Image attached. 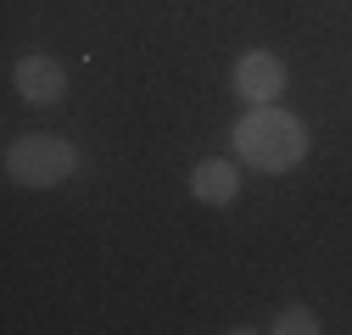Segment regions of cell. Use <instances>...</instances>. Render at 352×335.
<instances>
[{
  "instance_id": "obj_1",
  "label": "cell",
  "mask_w": 352,
  "mask_h": 335,
  "mask_svg": "<svg viewBox=\"0 0 352 335\" xmlns=\"http://www.w3.org/2000/svg\"><path fill=\"white\" fill-rule=\"evenodd\" d=\"M307 123L285 106H252L235 129H230V146L246 168L257 174H291V168L307 162Z\"/></svg>"
},
{
  "instance_id": "obj_2",
  "label": "cell",
  "mask_w": 352,
  "mask_h": 335,
  "mask_svg": "<svg viewBox=\"0 0 352 335\" xmlns=\"http://www.w3.org/2000/svg\"><path fill=\"white\" fill-rule=\"evenodd\" d=\"M78 174V146H67L62 135H17L6 146V179L23 190H51L67 185Z\"/></svg>"
},
{
  "instance_id": "obj_3",
  "label": "cell",
  "mask_w": 352,
  "mask_h": 335,
  "mask_svg": "<svg viewBox=\"0 0 352 335\" xmlns=\"http://www.w3.org/2000/svg\"><path fill=\"white\" fill-rule=\"evenodd\" d=\"M285 62L274 56V51H241L235 56V73H230V84H235V95L246 101V106H274L280 95H285Z\"/></svg>"
},
{
  "instance_id": "obj_4",
  "label": "cell",
  "mask_w": 352,
  "mask_h": 335,
  "mask_svg": "<svg viewBox=\"0 0 352 335\" xmlns=\"http://www.w3.org/2000/svg\"><path fill=\"white\" fill-rule=\"evenodd\" d=\"M12 84H17V95H23L28 106H62V101H67V67H62L56 56H45V51L17 56Z\"/></svg>"
},
{
  "instance_id": "obj_5",
  "label": "cell",
  "mask_w": 352,
  "mask_h": 335,
  "mask_svg": "<svg viewBox=\"0 0 352 335\" xmlns=\"http://www.w3.org/2000/svg\"><path fill=\"white\" fill-rule=\"evenodd\" d=\"M190 196H196L201 207H230V201L241 196V168H235L230 157H201V162L190 168Z\"/></svg>"
},
{
  "instance_id": "obj_6",
  "label": "cell",
  "mask_w": 352,
  "mask_h": 335,
  "mask_svg": "<svg viewBox=\"0 0 352 335\" xmlns=\"http://www.w3.org/2000/svg\"><path fill=\"white\" fill-rule=\"evenodd\" d=\"M274 335H319L324 324H319V313L314 308H302V302H291V308H280L274 313V324H269Z\"/></svg>"
}]
</instances>
